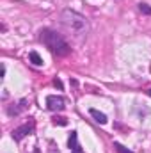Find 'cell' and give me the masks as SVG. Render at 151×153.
I'll list each match as a JSON object with an SVG mask.
<instances>
[{
  "label": "cell",
  "instance_id": "cell-6",
  "mask_svg": "<svg viewBox=\"0 0 151 153\" xmlns=\"http://www.w3.org/2000/svg\"><path fill=\"white\" fill-rule=\"evenodd\" d=\"M89 114L94 117V121H98L100 125H105L107 123V116L103 114V112H100V111H96V109H91L89 111Z\"/></svg>",
  "mask_w": 151,
  "mask_h": 153
},
{
  "label": "cell",
  "instance_id": "cell-13",
  "mask_svg": "<svg viewBox=\"0 0 151 153\" xmlns=\"http://www.w3.org/2000/svg\"><path fill=\"white\" fill-rule=\"evenodd\" d=\"M71 153H84V152H82V148H80V150H75V152H71Z\"/></svg>",
  "mask_w": 151,
  "mask_h": 153
},
{
  "label": "cell",
  "instance_id": "cell-7",
  "mask_svg": "<svg viewBox=\"0 0 151 153\" xmlns=\"http://www.w3.org/2000/svg\"><path fill=\"white\" fill-rule=\"evenodd\" d=\"M68 146H70V150H71V152L80 150V144H78V135H76V132H71V135H70V141H68Z\"/></svg>",
  "mask_w": 151,
  "mask_h": 153
},
{
  "label": "cell",
  "instance_id": "cell-4",
  "mask_svg": "<svg viewBox=\"0 0 151 153\" xmlns=\"http://www.w3.org/2000/svg\"><path fill=\"white\" fill-rule=\"evenodd\" d=\"M34 132V121H30V123H25V125H21V126H18V128H14L13 130V139L14 141H21L23 137H27L29 134H32Z\"/></svg>",
  "mask_w": 151,
  "mask_h": 153
},
{
  "label": "cell",
  "instance_id": "cell-8",
  "mask_svg": "<svg viewBox=\"0 0 151 153\" xmlns=\"http://www.w3.org/2000/svg\"><path fill=\"white\" fill-rule=\"evenodd\" d=\"M29 61H30L34 66H43V59L39 57L38 52H30V53H29Z\"/></svg>",
  "mask_w": 151,
  "mask_h": 153
},
{
  "label": "cell",
  "instance_id": "cell-3",
  "mask_svg": "<svg viewBox=\"0 0 151 153\" xmlns=\"http://www.w3.org/2000/svg\"><path fill=\"white\" fill-rule=\"evenodd\" d=\"M46 107L52 111V112H59L66 107V100L62 96H57V94H50L46 98Z\"/></svg>",
  "mask_w": 151,
  "mask_h": 153
},
{
  "label": "cell",
  "instance_id": "cell-5",
  "mask_svg": "<svg viewBox=\"0 0 151 153\" xmlns=\"http://www.w3.org/2000/svg\"><path fill=\"white\" fill-rule=\"evenodd\" d=\"M25 107H27V100H21V102L18 103V107H9V109H7V114L9 116H18Z\"/></svg>",
  "mask_w": 151,
  "mask_h": 153
},
{
  "label": "cell",
  "instance_id": "cell-10",
  "mask_svg": "<svg viewBox=\"0 0 151 153\" xmlns=\"http://www.w3.org/2000/svg\"><path fill=\"white\" fill-rule=\"evenodd\" d=\"M139 9H141V13H144V14H151V7L148 4H139Z\"/></svg>",
  "mask_w": 151,
  "mask_h": 153
},
{
  "label": "cell",
  "instance_id": "cell-11",
  "mask_svg": "<svg viewBox=\"0 0 151 153\" xmlns=\"http://www.w3.org/2000/svg\"><path fill=\"white\" fill-rule=\"evenodd\" d=\"M53 123H55V125H61V126H66V125H68L66 117H55V119H53Z\"/></svg>",
  "mask_w": 151,
  "mask_h": 153
},
{
  "label": "cell",
  "instance_id": "cell-9",
  "mask_svg": "<svg viewBox=\"0 0 151 153\" xmlns=\"http://www.w3.org/2000/svg\"><path fill=\"white\" fill-rule=\"evenodd\" d=\"M112 148H114V150H115L117 153H132L130 150H128V148H124V146H123V144H119V143H114Z\"/></svg>",
  "mask_w": 151,
  "mask_h": 153
},
{
  "label": "cell",
  "instance_id": "cell-1",
  "mask_svg": "<svg viewBox=\"0 0 151 153\" xmlns=\"http://www.w3.org/2000/svg\"><path fill=\"white\" fill-rule=\"evenodd\" d=\"M39 41L57 57H66L71 52V46L68 45V41L52 29H41L39 30Z\"/></svg>",
  "mask_w": 151,
  "mask_h": 153
},
{
  "label": "cell",
  "instance_id": "cell-2",
  "mask_svg": "<svg viewBox=\"0 0 151 153\" xmlns=\"http://www.w3.org/2000/svg\"><path fill=\"white\" fill-rule=\"evenodd\" d=\"M61 23H62L70 32H73L76 38L85 36L87 30H89L87 18L82 16V14L76 13V11H71V9H64V11H62V14H61Z\"/></svg>",
  "mask_w": 151,
  "mask_h": 153
},
{
  "label": "cell",
  "instance_id": "cell-12",
  "mask_svg": "<svg viewBox=\"0 0 151 153\" xmlns=\"http://www.w3.org/2000/svg\"><path fill=\"white\" fill-rule=\"evenodd\" d=\"M53 85H55V87H59V89H62V82H61L59 78H55V80H53Z\"/></svg>",
  "mask_w": 151,
  "mask_h": 153
}]
</instances>
